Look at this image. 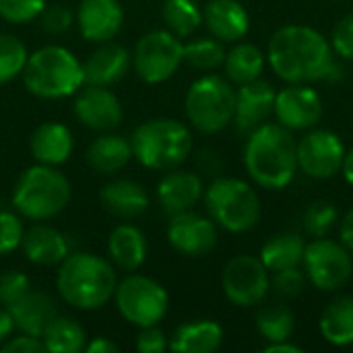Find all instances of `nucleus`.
<instances>
[{"label":"nucleus","mask_w":353,"mask_h":353,"mask_svg":"<svg viewBox=\"0 0 353 353\" xmlns=\"http://www.w3.org/2000/svg\"><path fill=\"white\" fill-rule=\"evenodd\" d=\"M267 62L285 83H316L333 79L337 68L331 41L310 25L279 27L267 48Z\"/></svg>","instance_id":"1"},{"label":"nucleus","mask_w":353,"mask_h":353,"mask_svg":"<svg viewBox=\"0 0 353 353\" xmlns=\"http://www.w3.org/2000/svg\"><path fill=\"white\" fill-rule=\"evenodd\" d=\"M244 165L254 184L267 190H283L296 178L298 141L279 122L254 128L244 147Z\"/></svg>","instance_id":"2"},{"label":"nucleus","mask_w":353,"mask_h":353,"mask_svg":"<svg viewBox=\"0 0 353 353\" xmlns=\"http://www.w3.org/2000/svg\"><path fill=\"white\" fill-rule=\"evenodd\" d=\"M114 265L91 252H70L60 265L56 288L60 298L77 310L103 308L116 292Z\"/></svg>","instance_id":"3"},{"label":"nucleus","mask_w":353,"mask_h":353,"mask_svg":"<svg viewBox=\"0 0 353 353\" xmlns=\"http://www.w3.org/2000/svg\"><path fill=\"white\" fill-rule=\"evenodd\" d=\"M132 157L157 172L180 168L192 153V134L186 124L174 118H153L137 126L130 139Z\"/></svg>","instance_id":"4"},{"label":"nucleus","mask_w":353,"mask_h":353,"mask_svg":"<svg viewBox=\"0 0 353 353\" xmlns=\"http://www.w3.org/2000/svg\"><path fill=\"white\" fill-rule=\"evenodd\" d=\"M23 83L29 93L41 99H62L74 95L85 72L79 58L62 46H43L29 54L23 68Z\"/></svg>","instance_id":"5"},{"label":"nucleus","mask_w":353,"mask_h":353,"mask_svg":"<svg viewBox=\"0 0 353 353\" xmlns=\"http://www.w3.org/2000/svg\"><path fill=\"white\" fill-rule=\"evenodd\" d=\"M70 182L56 165L37 163L27 168L12 190L14 211L31 221H48L70 203Z\"/></svg>","instance_id":"6"},{"label":"nucleus","mask_w":353,"mask_h":353,"mask_svg":"<svg viewBox=\"0 0 353 353\" xmlns=\"http://www.w3.org/2000/svg\"><path fill=\"white\" fill-rule=\"evenodd\" d=\"M209 217L232 234L252 230L263 213L256 190L240 178H217L203 194Z\"/></svg>","instance_id":"7"},{"label":"nucleus","mask_w":353,"mask_h":353,"mask_svg":"<svg viewBox=\"0 0 353 353\" xmlns=\"http://www.w3.org/2000/svg\"><path fill=\"white\" fill-rule=\"evenodd\" d=\"M188 122L205 132L215 134L234 122L236 112V89L219 74H205L196 79L184 99Z\"/></svg>","instance_id":"8"},{"label":"nucleus","mask_w":353,"mask_h":353,"mask_svg":"<svg viewBox=\"0 0 353 353\" xmlns=\"http://www.w3.org/2000/svg\"><path fill=\"white\" fill-rule=\"evenodd\" d=\"M114 300L122 319L139 329L159 325L170 306L165 288L147 275H128L122 279L116 285Z\"/></svg>","instance_id":"9"},{"label":"nucleus","mask_w":353,"mask_h":353,"mask_svg":"<svg viewBox=\"0 0 353 353\" xmlns=\"http://www.w3.org/2000/svg\"><path fill=\"white\" fill-rule=\"evenodd\" d=\"M184 62V43L168 29L145 33L132 52V68L145 83L157 85L172 79Z\"/></svg>","instance_id":"10"},{"label":"nucleus","mask_w":353,"mask_h":353,"mask_svg":"<svg viewBox=\"0 0 353 353\" xmlns=\"http://www.w3.org/2000/svg\"><path fill=\"white\" fill-rule=\"evenodd\" d=\"M308 281L321 292H335L343 288L353 273L352 252L337 240L314 238L306 244L304 261Z\"/></svg>","instance_id":"11"},{"label":"nucleus","mask_w":353,"mask_h":353,"mask_svg":"<svg viewBox=\"0 0 353 353\" xmlns=\"http://www.w3.org/2000/svg\"><path fill=\"white\" fill-rule=\"evenodd\" d=\"M221 285L225 298L234 306L252 308L267 298L271 290V275L261 259L252 254H240L225 265Z\"/></svg>","instance_id":"12"},{"label":"nucleus","mask_w":353,"mask_h":353,"mask_svg":"<svg viewBox=\"0 0 353 353\" xmlns=\"http://www.w3.org/2000/svg\"><path fill=\"white\" fill-rule=\"evenodd\" d=\"M345 157L343 141L325 128H314L298 141V168L314 178L329 180L341 172Z\"/></svg>","instance_id":"13"},{"label":"nucleus","mask_w":353,"mask_h":353,"mask_svg":"<svg viewBox=\"0 0 353 353\" xmlns=\"http://www.w3.org/2000/svg\"><path fill=\"white\" fill-rule=\"evenodd\" d=\"M273 114L290 130H310L321 122L325 105L321 93L308 83H288L275 95Z\"/></svg>","instance_id":"14"},{"label":"nucleus","mask_w":353,"mask_h":353,"mask_svg":"<svg viewBox=\"0 0 353 353\" xmlns=\"http://www.w3.org/2000/svg\"><path fill=\"white\" fill-rule=\"evenodd\" d=\"M217 223L194 211L176 213L168 223V240L184 256H205L217 246Z\"/></svg>","instance_id":"15"},{"label":"nucleus","mask_w":353,"mask_h":353,"mask_svg":"<svg viewBox=\"0 0 353 353\" xmlns=\"http://www.w3.org/2000/svg\"><path fill=\"white\" fill-rule=\"evenodd\" d=\"M72 112L77 120L97 132H110L114 130L124 116L122 103L116 97L114 91L101 85H85L74 93Z\"/></svg>","instance_id":"16"},{"label":"nucleus","mask_w":353,"mask_h":353,"mask_svg":"<svg viewBox=\"0 0 353 353\" xmlns=\"http://www.w3.org/2000/svg\"><path fill=\"white\" fill-rule=\"evenodd\" d=\"M236 89V112H234V124L240 132H252L261 124L269 120L275 105V87L265 81L256 79L244 85H238Z\"/></svg>","instance_id":"17"},{"label":"nucleus","mask_w":353,"mask_h":353,"mask_svg":"<svg viewBox=\"0 0 353 353\" xmlns=\"http://www.w3.org/2000/svg\"><path fill=\"white\" fill-rule=\"evenodd\" d=\"M77 23L85 39L103 43L120 33L124 25V10L118 0H81Z\"/></svg>","instance_id":"18"},{"label":"nucleus","mask_w":353,"mask_h":353,"mask_svg":"<svg viewBox=\"0 0 353 353\" xmlns=\"http://www.w3.org/2000/svg\"><path fill=\"white\" fill-rule=\"evenodd\" d=\"M203 194L205 188L201 176L188 170L174 168L157 184V201L170 217L176 213L192 211Z\"/></svg>","instance_id":"19"},{"label":"nucleus","mask_w":353,"mask_h":353,"mask_svg":"<svg viewBox=\"0 0 353 353\" xmlns=\"http://www.w3.org/2000/svg\"><path fill=\"white\" fill-rule=\"evenodd\" d=\"M203 23L223 43L240 41L250 29L248 10L240 0H209L203 8Z\"/></svg>","instance_id":"20"},{"label":"nucleus","mask_w":353,"mask_h":353,"mask_svg":"<svg viewBox=\"0 0 353 353\" xmlns=\"http://www.w3.org/2000/svg\"><path fill=\"white\" fill-rule=\"evenodd\" d=\"M130 66H132V54L124 46L103 41L83 64L85 83L112 87L126 77Z\"/></svg>","instance_id":"21"},{"label":"nucleus","mask_w":353,"mask_h":353,"mask_svg":"<svg viewBox=\"0 0 353 353\" xmlns=\"http://www.w3.org/2000/svg\"><path fill=\"white\" fill-rule=\"evenodd\" d=\"M21 248H23L27 261H31L33 265H39V267H56L70 254L66 236L46 223L31 225L23 234Z\"/></svg>","instance_id":"22"},{"label":"nucleus","mask_w":353,"mask_h":353,"mask_svg":"<svg viewBox=\"0 0 353 353\" xmlns=\"http://www.w3.org/2000/svg\"><path fill=\"white\" fill-rule=\"evenodd\" d=\"M29 149H31L33 157L37 159V163L60 165V163L68 161V157L74 149V139L66 124L43 122L33 130Z\"/></svg>","instance_id":"23"},{"label":"nucleus","mask_w":353,"mask_h":353,"mask_svg":"<svg viewBox=\"0 0 353 353\" xmlns=\"http://www.w3.org/2000/svg\"><path fill=\"white\" fill-rule=\"evenodd\" d=\"M8 310L14 321V329L33 337H41L50 323L58 316L56 302L43 292H27Z\"/></svg>","instance_id":"24"},{"label":"nucleus","mask_w":353,"mask_h":353,"mask_svg":"<svg viewBox=\"0 0 353 353\" xmlns=\"http://www.w3.org/2000/svg\"><path fill=\"white\" fill-rule=\"evenodd\" d=\"M99 201L108 213L120 219H134L143 215L149 207L147 190L139 182L124 178L108 182L99 192Z\"/></svg>","instance_id":"25"},{"label":"nucleus","mask_w":353,"mask_h":353,"mask_svg":"<svg viewBox=\"0 0 353 353\" xmlns=\"http://www.w3.org/2000/svg\"><path fill=\"white\" fill-rule=\"evenodd\" d=\"M223 343V329L219 323L201 319L178 327L168 343L176 353H213Z\"/></svg>","instance_id":"26"},{"label":"nucleus","mask_w":353,"mask_h":353,"mask_svg":"<svg viewBox=\"0 0 353 353\" xmlns=\"http://www.w3.org/2000/svg\"><path fill=\"white\" fill-rule=\"evenodd\" d=\"M108 252L118 269L137 271L147 259V238L137 225L122 223L112 230L108 240Z\"/></svg>","instance_id":"27"},{"label":"nucleus","mask_w":353,"mask_h":353,"mask_svg":"<svg viewBox=\"0 0 353 353\" xmlns=\"http://www.w3.org/2000/svg\"><path fill=\"white\" fill-rule=\"evenodd\" d=\"M132 159V145L128 139L110 132H101L87 149V163L97 174H116Z\"/></svg>","instance_id":"28"},{"label":"nucleus","mask_w":353,"mask_h":353,"mask_svg":"<svg viewBox=\"0 0 353 353\" xmlns=\"http://www.w3.org/2000/svg\"><path fill=\"white\" fill-rule=\"evenodd\" d=\"M319 329L323 339L335 347L353 345V296L335 298L325 308Z\"/></svg>","instance_id":"29"},{"label":"nucleus","mask_w":353,"mask_h":353,"mask_svg":"<svg viewBox=\"0 0 353 353\" xmlns=\"http://www.w3.org/2000/svg\"><path fill=\"white\" fill-rule=\"evenodd\" d=\"M306 252V240L296 232H283L265 242L261 248V261L269 269V273L300 267Z\"/></svg>","instance_id":"30"},{"label":"nucleus","mask_w":353,"mask_h":353,"mask_svg":"<svg viewBox=\"0 0 353 353\" xmlns=\"http://www.w3.org/2000/svg\"><path fill=\"white\" fill-rule=\"evenodd\" d=\"M265 62H267V54H263L261 48H256L254 43L240 41L225 54L223 60L225 77L230 83L236 85L256 81L265 70Z\"/></svg>","instance_id":"31"},{"label":"nucleus","mask_w":353,"mask_h":353,"mask_svg":"<svg viewBox=\"0 0 353 353\" xmlns=\"http://www.w3.org/2000/svg\"><path fill=\"white\" fill-rule=\"evenodd\" d=\"M41 341L46 345V352L52 353H79L85 352L87 345V333L83 325H79L74 319L68 316H56L46 333L41 335Z\"/></svg>","instance_id":"32"},{"label":"nucleus","mask_w":353,"mask_h":353,"mask_svg":"<svg viewBox=\"0 0 353 353\" xmlns=\"http://www.w3.org/2000/svg\"><path fill=\"white\" fill-rule=\"evenodd\" d=\"M161 17L168 25V31L180 39L192 35L203 25V8L196 0H163Z\"/></svg>","instance_id":"33"},{"label":"nucleus","mask_w":353,"mask_h":353,"mask_svg":"<svg viewBox=\"0 0 353 353\" xmlns=\"http://www.w3.org/2000/svg\"><path fill=\"white\" fill-rule=\"evenodd\" d=\"M256 329L267 343H277V341H288L294 335L296 329V319L294 312L288 306L273 304L265 306L256 314Z\"/></svg>","instance_id":"34"},{"label":"nucleus","mask_w":353,"mask_h":353,"mask_svg":"<svg viewBox=\"0 0 353 353\" xmlns=\"http://www.w3.org/2000/svg\"><path fill=\"white\" fill-rule=\"evenodd\" d=\"M225 48L223 41L217 37H196L188 43H184V62L190 64L196 70L211 72L223 66L225 60Z\"/></svg>","instance_id":"35"},{"label":"nucleus","mask_w":353,"mask_h":353,"mask_svg":"<svg viewBox=\"0 0 353 353\" xmlns=\"http://www.w3.org/2000/svg\"><path fill=\"white\" fill-rule=\"evenodd\" d=\"M27 58V46L19 37L10 33H0V85L23 74Z\"/></svg>","instance_id":"36"},{"label":"nucleus","mask_w":353,"mask_h":353,"mask_svg":"<svg viewBox=\"0 0 353 353\" xmlns=\"http://www.w3.org/2000/svg\"><path fill=\"white\" fill-rule=\"evenodd\" d=\"M339 211L331 201H314L304 211V230L312 238H325L337 225Z\"/></svg>","instance_id":"37"},{"label":"nucleus","mask_w":353,"mask_h":353,"mask_svg":"<svg viewBox=\"0 0 353 353\" xmlns=\"http://www.w3.org/2000/svg\"><path fill=\"white\" fill-rule=\"evenodd\" d=\"M48 0H0V17L8 23H31L43 10Z\"/></svg>","instance_id":"38"},{"label":"nucleus","mask_w":353,"mask_h":353,"mask_svg":"<svg viewBox=\"0 0 353 353\" xmlns=\"http://www.w3.org/2000/svg\"><path fill=\"white\" fill-rule=\"evenodd\" d=\"M23 234L21 217L12 211H0V256L14 252L23 242Z\"/></svg>","instance_id":"39"},{"label":"nucleus","mask_w":353,"mask_h":353,"mask_svg":"<svg viewBox=\"0 0 353 353\" xmlns=\"http://www.w3.org/2000/svg\"><path fill=\"white\" fill-rule=\"evenodd\" d=\"M27 292H31V283H29V277L25 273L8 271V273L0 275V304L4 308H10Z\"/></svg>","instance_id":"40"},{"label":"nucleus","mask_w":353,"mask_h":353,"mask_svg":"<svg viewBox=\"0 0 353 353\" xmlns=\"http://www.w3.org/2000/svg\"><path fill=\"white\" fill-rule=\"evenodd\" d=\"M37 19H39L41 29L50 35H60V33L68 31L74 23L72 12L62 4H46Z\"/></svg>","instance_id":"41"},{"label":"nucleus","mask_w":353,"mask_h":353,"mask_svg":"<svg viewBox=\"0 0 353 353\" xmlns=\"http://www.w3.org/2000/svg\"><path fill=\"white\" fill-rule=\"evenodd\" d=\"M273 290L281 298H296L306 288V275L300 271V267H290L273 273Z\"/></svg>","instance_id":"42"},{"label":"nucleus","mask_w":353,"mask_h":353,"mask_svg":"<svg viewBox=\"0 0 353 353\" xmlns=\"http://www.w3.org/2000/svg\"><path fill=\"white\" fill-rule=\"evenodd\" d=\"M331 48L343 60H353V12H347L337 21L331 33Z\"/></svg>","instance_id":"43"},{"label":"nucleus","mask_w":353,"mask_h":353,"mask_svg":"<svg viewBox=\"0 0 353 353\" xmlns=\"http://www.w3.org/2000/svg\"><path fill=\"white\" fill-rule=\"evenodd\" d=\"M168 347V339L165 333L153 325V327H143L137 339V350L141 353H161Z\"/></svg>","instance_id":"44"},{"label":"nucleus","mask_w":353,"mask_h":353,"mask_svg":"<svg viewBox=\"0 0 353 353\" xmlns=\"http://www.w3.org/2000/svg\"><path fill=\"white\" fill-rule=\"evenodd\" d=\"M2 353H43L46 345L41 341V337H33V335H25L21 333L19 337H8L2 345Z\"/></svg>","instance_id":"45"},{"label":"nucleus","mask_w":353,"mask_h":353,"mask_svg":"<svg viewBox=\"0 0 353 353\" xmlns=\"http://www.w3.org/2000/svg\"><path fill=\"white\" fill-rule=\"evenodd\" d=\"M196 165H199V170H201L203 174L215 176V174H219V170H221V157H219V153L213 151V149H203V151L199 153V157H196Z\"/></svg>","instance_id":"46"},{"label":"nucleus","mask_w":353,"mask_h":353,"mask_svg":"<svg viewBox=\"0 0 353 353\" xmlns=\"http://www.w3.org/2000/svg\"><path fill=\"white\" fill-rule=\"evenodd\" d=\"M339 242L353 254V207L343 215L339 225Z\"/></svg>","instance_id":"47"},{"label":"nucleus","mask_w":353,"mask_h":353,"mask_svg":"<svg viewBox=\"0 0 353 353\" xmlns=\"http://www.w3.org/2000/svg\"><path fill=\"white\" fill-rule=\"evenodd\" d=\"M85 352L87 353H118L120 352V347H118L114 341H110L108 337H95L93 341H89V343L85 345Z\"/></svg>","instance_id":"48"},{"label":"nucleus","mask_w":353,"mask_h":353,"mask_svg":"<svg viewBox=\"0 0 353 353\" xmlns=\"http://www.w3.org/2000/svg\"><path fill=\"white\" fill-rule=\"evenodd\" d=\"M14 331V321L8 308H0V345L12 335Z\"/></svg>","instance_id":"49"},{"label":"nucleus","mask_w":353,"mask_h":353,"mask_svg":"<svg viewBox=\"0 0 353 353\" xmlns=\"http://www.w3.org/2000/svg\"><path fill=\"white\" fill-rule=\"evenodd\" d=\"M302 352H304V350H302L300 345L290 343V339H288V341L269 343V345L265 347V353H302Z\"/></svg>","instance_id":"50"},{"label":"nucleus","mask_w":353,"mask_h":353,"mask_svg":"<svg viewBox=\"0 0 353 353\" xmlns=\"http://www.w3.org/2000/svg\"><path fill=\"white\" fill-rule=\"evenodd\" d=\"M341 174L345 178L347 184L353 186V149L345 151V157H343V165H341Z\"/></svg>","instance_id":"51"}]
</instances>
